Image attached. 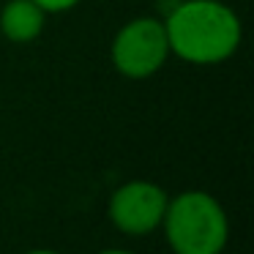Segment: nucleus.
Returning a JSON list of instances; mask_svg holds the SVG:
<instances>
[{
	"instance_id": "nucleus-1",
	"label": "nucleus",
	"mask_w": 254,
	"mask_h": 254,
	"mask_svg": "<svg viewBox=\"0 0 254 254\" xmlns=\"http://www.w3.org/2000/svg\"><path fill=\"white\" fill-rule=\"evenodd\" d=\"M170 55L194 66H213L235 55L241 19L221 0H183L164 22Z\"/></svg>"
},
{
	"instance_id": "nucleus-2",
	"label": "nucleus",
	"mask_w": 254,
	"mask_h": 254,
	"mask_svg": "<svg viewBox=\"0 0 254 254\" xmlns=\"http://www.w3.org/2000/svg\"><path fill=\"white\" fill-rule=\"evenodd\" d=\"M161 227L175 254H221L230 238L224 208L208 191H183L172 197Z\"/></svg>"
},
{
	"instance_id": "nucleus-3",
	"label": "nucleus",
	"mask_w": 254,
	"mask_h": 254,
	"mask_svg": "<svg viewBox=\"0 0 254 254\" xmlns=\"http://www.w3.org/2000/svg\"><path fill=\"white\" fill-rule=\"evenodd\" d=\"M170 58L164 22L139 17L126 22L112 39V66L128 79H148Z\"/></svg>"
},
{
	"instance_id": "nucleus-4",
	"label": "nucleus",
	"mask_w": 254,
	"mask_h": 254,
	"mask_svg": "<svg viewBox=\"0 0 254 254\" xmlns=\"http://www.w3.org/2000/svg\"><path fill=\"white\" fill-rule=\"evenodd\" d=\"M167 191L153 181H128L110 197V221L126 235H148L159 230L167 210Z\"/></svg>"
},
{
	"instance_id": "nucleus-5",
	"label": "nucleus",
	"mask_w": 254,
	"mask_h": 254,
	"mask_svg": "<svg viewBox=\"0 0 254 254\" xmlns=\"http://www.w3.org/2000/svg\"><path fill=\"white\" fill-rule=\"evenodd\" d=\"M47 11L33 0H8L0 11V33L14 44H28L44 30Z\"/></svg>"
},
{
	"instance_id": "nucleus-6",
	"label": "nucleus",
	"mask_w": 254,
	"mask_h": 254,
	"mask_svg": "<svg viewBox=\"0 0 254 254\" xmlns=\"http://www.w3.org/2000/svg\"><path fill=\"white\" fill-rule=\"evenodd\" d=\"M36 6H41L47 14H58V11H68V8L79 6V0H33Z\"/></svg>"
},
{
	"instance_id": "nucleus-7",
	"label": "nucleus",
	"mask_w": 254,
	"mask_h": 254,
	"mask_svg": "<svg viewBox=\"0 0 254 254\" xmlns=\"http://www.w3.org/2000/svg\"><path fill=\"white\" fill-rule=\"evenodd\" d=\"M99 254H134V252H126V249H104Z\"/></svg>"
},
{
	"instance_id": "nucleus-8",
	"label": "nucleus",
	"mask_w": 254,
	"mask_h": 254,
	"mask_svg": "<svg viewBox=\"0 0 254 254\" xmlns=\"http://www.w3.org/2000/svg\"><path fill=\"white\" fill-rule=\"evenodd\" d=\"M28 254H58V252H52V249H33V252H28Z\"/></svg>"
}]
</instances>
